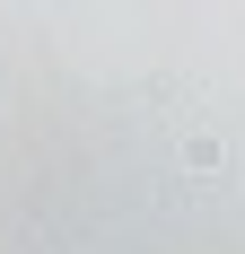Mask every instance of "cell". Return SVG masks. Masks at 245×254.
<instances>
[{
  "label": "cell",
  "mask_w": 245,
  "mask_h": 254,
  "mask_svg": "<svg viewBox=\"0 0 245 254\" xmlns=\"http://www.w3.org/2000/svg\"><path fill=\"white\" fill-rule=\"evenodd\" d=\"M175 158H184L193 176H219V167H228V149H219V131H184V140H175Z\"/></svg>",
  "instance_id": "1"
}]
</instances>
